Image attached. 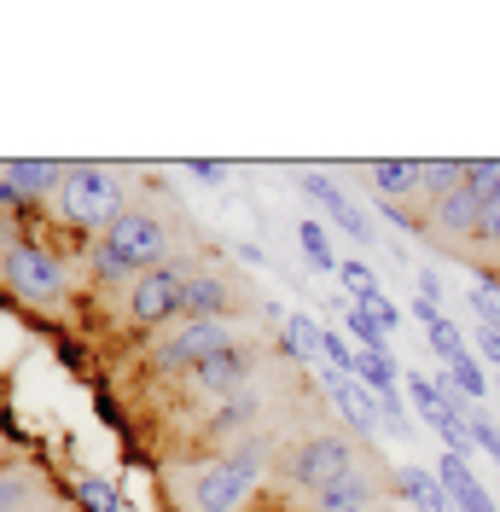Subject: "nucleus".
<instances>
[{"label": "nucleus", "mask_w": 500, "mask_h": 512, "mask_svg": "<svg viewBox=\"0 0 500 512\" xmlns=\"http://www.w3.org/2000/svg\"><path fill=\"white\" fill-rule=\"evenodd\" d=\"M262 460H268V448L245 443L239 454H227V460H216V466H204L198 483H192V507L198 512H233L250 495V483H256V472H262Z\"/></svg>", "instance_id": "obj_1"}, {"label": "nucleus", "mask_w": 500, "mask_h": 512, "mask_svg": "<svg viewBox=\"0 0 500 512\" xmlns=\"http://www.w3.org/2000/svg\"><path fill=\"white\" fill-rule=\"evenodd\" d=\"M64 216L76 227H111L123 216V187L105 169H94V163H76L64 175Z\"/></svg>", "instance_id": "obj_2"}, {"label": "nucleus", "mask_w": 500, "mask_h": 512, "mask_svg": "<svg viewBox=\"0 0 500 512\" xmlns=\"http://www.w3.org/2000/svg\"><path fill=\"white\" fill-rule=\"evenodd\" d=\"M361 460H355V448L344 437H332V431H320L309 443H297V454L285 460V478L297 483V489H314V495H326L338 478H349Z\"/></svg>", "instance_id": "obj_3"}, {"label": "nucleus", "mask_w": 500, "mask_h": 512, "mask_svg": "<svg viewBox=\"0 0 500 512\" xmlns=\"http://www.w3.org/2000/svg\"><path fill=\"white\" fill-rule=\"evenodd\" d=\"M105 251L134 274V268H146V262H157V256L169 251V227L157 222V216H128L123 210L117 222L105 227Z\"/></svg>", "instance_id": "obj_4"}, {"label": "nucleus", "mask_w": 500, "mask_h": 512, "mask_svg": "<svg viewBox=\"0 0 500 512\" xmlns=\"http://www.w3.org/2000/svg\"><path fill=\"white\" fill-rule=\"evenodd\" d=\"M6 286L18 297H30V303H47V297L64 291V268L41 245H12L6 251Z\"/></svg>", "instance_id": "obj_5"}, {"label": "nucleus", "mask_w": 500, "mask_h": 512, "mask_svg": "<svg viewBox=\"0 0 500 512\" xmlns=\"http://www.w3.org/2000/svg\"><path fill=\"white\" fill-rule=\"evenodd\" d=\"M221 350H233V326H227V320H187L157 361H163V367H204V361L221 355Z\"/></svg>", "instance_id": "obj_6"}, {"label": "nucleus", "mask_w": 500, "mask_h": 512, "mask_svg": "<svg viewBox=\"0 0 500 512\" xmlns=\"http://www.w3.org/2000/svg\"><path fill=\"white\" fill-rule=\"evenodd\" d=\"M181 286H187V268H152V274H140V286H134V320L157 326V320L181 315Z\"/></svg>", "instance_id": "obj_7"}, {"label": "nucleus", "mask_w": 500, "mask_h": 512, "mask_svg": "<svg viewBox=\"0 0 500 512\" xmlns=\"http://www.w3.org/2000/svg\"><path fill=\"white\" fill-rule=\"evenodd\" d=\"M326 396H332L338 419H344V425H355V437H373V431H378V402L361 390V384H349V373L326 367Z\"/></svg>", "instance_id": "obj_8"}, {"label": "nucleus", "mask_w": 500, "mask_h": 512, "mask_svg": "<svg viewBox=\"0 0 500 512\" xmlns=\"http://www.w3.org/2000/svg\"><path fill=\"white\" fill-rule=\"evenodd\" d=\"M437 483L448 489V501H454V512H495V501H489V489H483V483L471 478L466 454H442Z\"/></svg>", "instance_id": "obj_9"}, {"label": "nucleus", "mask_w": 500, "mask_h": 512, "mask_svg": "<svg viewBox=\"0 0 500 512\" xmlns=\"http://www.w3.org/2000/svg\"><path fill=\"white\" fill-rule=\"evenodd\" d=\"M303 192H309V198H320V204H326V216L344 227V233H355V245H373V227H367V216H361V210H355V204H349V198L332 187L326 175H309V181H303Z\"/></svg>", "instance_id": "obj_10"}, {"label": "nucleus", "mask_w": 500, "mask_h": 512, "mask_svg": "<svg viewBox=\"0 0 500 512\" xmlns=\"http://www.w3.org/2000/svg\"><path fill=\"white\" fill-rule=\"evenodd\" d=\"M413 315L425 320V338H431V350L442 355V367H454L460 355H471V350H466V332L442 315V303H425V297H419V303H413Z\"/></svg>", "instance_id": "obj_11"}, {"label": "nucleus", "mask_w": 500, "mask_h": 512, "mask_svg": "<svg viewBox=\"0 0 500 512\" xmlns=\"http://www.w3.org/2000/svg\"><path fill=\"white\" fill-rule=\"evenodd\" d=\"M477 222H483V198L471 187H454L448 198H437V233L466 239V233H477Z\"/></svg>", "instance_id": "obj_12"}, {"label": "nucleus", "mask_w": 500, "mask_h": 512, "mask_svg": "<svg viewBox=\"0 0 500 512\" xmlns=\"http://www.w3.org/2000/svg\"><path fill=\"white\" fill-rule=\"evenodd\" d=\"M192 373H198V384H204V390H239V384L250 379V350H239V344H233V350H221V355H210V361H204V367H192Z\"/></svg>", "instance_id": "obj_13"}, {"label": "nucleus", "mask_w": 500, "mask_h": 512, "mask_svg": "<svg viewBox=\"0 0 500 512\" xmlns=\"http://www.w3.org/2000/svg\"><path fill=\"white\" fill-rule=\"evenodd\" d=\"M221 303H227V286H221L216 274H187V286H181V315L221 320Z\"/></svg>", "instance_id": "obj_14"}, {"label": "nucleus", "mask_w": 500, "mask_h": 512, "mask_svg": "<svg viewBox=\"0 0 500 512\" xmlns=\"http://www.w3.org/2000/svg\"><path fill=\"white\" fill-rule=\"evenodd\" d=\"M355 379L373 384L378 396L402 390V373H396V355H390V350H355Z\"/></svg>", "instance_id": "obj_15"}, {"label": "nucleus", "mask_w": 500, "mask_h": 512, "mask_svg": "<svg viewBox=\"0 0 500 512\" xmlns=\"http://www.w3.org/2000/svg\"><path fill=\"white\" fill-rule=\"evenodd\" d=\"M367 175H373V187L384 192V198H396V192H419V158H378Z\"/></svg>", "instance_id": "obj_16"}, {"label": "nucleus", "mask_w": 500, "mask_h": 512, "mask_svg": "<svg viewBox=\"0 0 500 512\" xmlns=\"http://www.w3.org/2000/svg\"><path fill=\"white\" fill-rule=\"evenodd\" d=\"M367 501H373V478L355 466L349 478H338L326 495H320V512H355V507H367Z\"/></svg>", "instance_id": "obj_17"}, {"label": "nucleus", "mask_w": 500, "mask_h": 512, "mask_svg": "<svg viewBox=\"0 0 500 512\" xmlns=\"http://www.w3.org/2000/svg\"><path fill=\"white\" fill-rule=\"evenodd\" d=\"M6 175H12V192H18V198H35V192H47L53 181L64 187V175H70V169H64V163H47V158H35V163H12Z\"/></svg>", "instance_id": "obj_18"}, {"label": "nucleus", "mask_w": 500, "mask_h": 512, "mask_svg": "<svg viewBox=\"0 0 500 512\" xmlns=\"http://www.w3.org/2000/svg\"><path fill=\"white\" fill-rule=\"evenodd\" d=\"M402 495L419 512H448V507H454V501H448V489H442L431 472H419V466H402Z\"/></svg>", "instance_id": "obj_19"}, {"label": "nucleus", "mask_w": 500, "mask_h": 512, "mask_svg": "<svg viewBox=\"0 0 500 512\" xmlns=\"http://www.w3.org/2000/svg\"><path fill=\"white\" fill-rule=\"evenodd\" d=\"M285 350L297 361H326V332L309 315H285Z\"/></svg>", "instance_id": "obj_20"}, {"label": "nucleus", "mask_w": 500, "mask_h": 512, "mask_svg": "<svg viewBox=\"0 0 500 512\" xmlns=\"http://www.w3.org/2000/svg\"><path fill=\"white\" fill-rule=\"evenodd\" d=\"M454 187H466V163H460V158H425V163H419V192L448 198Z\"/></svg>", "instance_id": "obj_21"}, {"label": "nucleus", "mask_w": 500, "mask_h": 512, "mask_svg": "<svg viewBox=\"0 0 500 512\" xmlns=\"http://www.w3.org/2000/svg\"><path fill=\"white\" fill-rule=\"evenodd\" d=\"M448 379L466 390V402H483V396H489V373H483V361H477V355H460V361L448 367Z\"/></svg>", "instance_id": "obj_22"}, {"label": "nucleus", "mask_w": 500, "mask_h": 512, "mask_svg": "<svg viewBox=\"0 0 500 512\" xmlns=\"http://www.w3.org/2000/svg\"><path fill=\"white\" fill-rule=\"evenodd\" d=\"M349 338H355V350H390V332H384V326H378L361 303L349 309Z\"/></svg>", "instance_id": "obj_23"}, {"label": "nucleus", "mask_w": 500, "mask_h": 512, "mask_svg": "<svg viewBox=\"0 0 500 512\" xmlns=\"http://www.w3.org/2000/svg\"><path fill=\"white\" fill-rule=\"evenodd\" d=\"M297 245H303V256H309L314 268L338 274V262H332V245H326V227H320V222H303V227H297Z\"/></svg>", "instance_id": "obj_24"}, {"label": "nucleus", "mask_w": 500, "mask_h": 512, "mask_svg": "<svg viewBox=\"0 0 500 512\" xmlns=\"http://www.w3.org/2000/svg\"><path fill=\"white\" fill-rule=\"evenodd\" d=\"M338 280H344V291L355 297V303H373V297H384V291L373 286V268H367V262H338Z\"/></svg>", "instance_id": "obj_25"}, {"label": "nucleus", "mask_w": 500, "mask_h": 512, "mask_svg": "<svg viewBox=\"0 0 500 512\" xmlns=\"http://www.w3.org/2000/svg\"><path fill=\"white\" fill-rule=\"evenodd\" d=\"M466 187L489 204V198H500V158H483V163H466Z\"/></svg>", "instance_id": "obj_26"}, {"label": "nucleus", "mask_w": 500, "mask_h": 512, "mask_svg": "<svg viewBox=\"0 0 500 512\" xmlns=\"http://www.w3.org/2000/svg\"><path fill=\"white\" fill-rule=\"evenodd\" d=\"M378 414H384V425H390L396 437H413V419H407V408H402V390L378 396Z\"/></svg>", "instance_id": "obj_27"}, {"label": "nucleus", "mask_w": 500, "mask_h": 512, "mask_svg": "<svg viewBox=\"0 0 500 512\" xmlns=\"http://www.w3.org/2000/svg\"><path fill=\"white\" fill-rule=\"evenodd\" d=\"M76 495H82L94 512H117V489H111V483H99V478H82V483H76Z\"/></svg>", "instance_id": "obj_28"}, {"label": "nucleus", "mask_w": 500, "mask_h": 512, "mask_svg": "<svg viewBox=\"0 0 500 512\" xmlns=\"http://www.w3.org/2000/svg\"><path fill=\"white\" fill-rule=\"evenodd\" d=\"M471 315L483 320V332H500V297L477 286V291H471Z\"/></svg>", "instance_id": "obj_29"}, {"label": "nucleus", "mask_w": 500, "mask_h": 512, "mask_svg": "<svg viewBox=\"0 0 500 512\" xmlns=\"http://www.w3.org/2000/svg\"><path fill=\"white\" fill-rule=\"evenodd\" d=\"M24 495H30V478L24 472H0V512L24 507Z\"/></svg>", "instance_id": "obj_30"}, {"label": "nucleus", "mask_w": 500, "mask_h": 512, "mask_svg": "<svg viewBox=\"0 0 500 512\" xmlns=\"http://www.w3.org/2000/svg\"><path fill=\"white\" fill-rule=\"evenodd\" d=\"M250 414H256V402H250V396H239V402H227V408L216 414V431H239Z\"/></svg>", "instance_id": "obj_31"}, {"label": "nucleus", "mask_w": 500, "mask_h": 512, "mask_svg": "<svg viewBox=\"0 0 500 512\" xmlns=\"http://www.w3.org/2000/svg\"><path fill=\"white\" fill-rule=\"evenodd\" d=\"M471 437H477V448H489L495 466H500V425H489L483 414H471Z\"/></svg>", "instance_id": "obj_32"}, {"label": "nucleus", "mask_w": 500, "mask_h": 512, "mask_svg": "<svg viewBox=\"0 0 500 512\" xmlns=\"http://www.w3.org/2000/svg\"><path fill=\"white\" fill-rule=\"evenodd\" d=\"M361 309H367V315H373L384 332H396V326H402V309H396L390 297H373V303H361Z\"/></svg>", "instance_id": "obj_33"}, {"label": "nucleus", "mask_w": 500, "mask_h": 512, "mask_svg": "<svg viewBox=\"0 0 500 512\" xmlns=\"http://www.w3.org/2000/svg\"><path fill=\"white\" fill-rule=\"evenodd\" d=\"M477 239H483V245H500V198H489V204H483V222H477Z\"/></svg>", "instance_id": "obj_34"}, {"label": "nucleus", "mask_w": 500, "mask_h": 512, "mask_svg": "<svg viewBox=\"0 0 500 512\" xmlns=\"http://www.w3.org/2000/svg\"><path fill=\"white\" fill-rule=\"evenodd\" d=\"M326 367H338V373H355V355H349V344H344V338H332V332H326Z\"/></svg>", "instance_id": "obj_35"}, {"label": "nucleus", "mask_w": 500, "mask_h": 512, "mask_svg": "<svg viewBox=\"0 0 500 512\" xmlns=\"http://www.w3.org/2000/svg\"><path fill=\"white\" fill-rule=\"evenodd\" d=\"M477 350H483V361H495V367H500V332H483V338H477Z\"/></svg>", "instance_id": "obj_36"}, {"label": "nucleus", "mask_w": 500, "mask_h": 512, "mask_svg": "<svg viewBox=\"0 0 500 512\" xmlns=\"http://www.w3.org/2000/svg\"><path fill=\"white\" fill-rule=\"evenodd\" d=\"M192 175H204V181H221V163H210V158H192Z\"/></svg>", "instance_id": "obj_37"}, {"label": "nucleus", "mask_w": 500, "mask_h": 512, "mask_svg": "<svg viewBox=\"0 0 500 512\" xmlns=\"http://www.w3.org/2000/svg\"><path fill=\"white\" fill-rule=\"evenodd\" d=\"M6 198H18V192H12V181H0V204H6Z\"/></svg>", "instance_id": "obj_38"}, {"label": "nucleus", "mask_w": 500, "mask_h": 512, "mask_svg": "<svg viewBox=\"0 0 500 512\" xmlns=\"http://www.w3.org/2000/svg\"><path fill=\"white\" fill-rule=\"evenodd\" d=\"M495 390H500V373H495Z\"/></svg>", "instance_id": "obj_39"}, {"label": "nucleus", "mask_w": 500, "mask_h": 512, "mask_svg": "<svg viewBox=\"0 0 500 512\" xmlns=\"http://www.w3.org/2000/svg\"><path fill=\"white\" fill-rule=\"evenodd\" d=\"M355 512H367V507H355Z\"/></svg>", "instance_id": "obj_40"}]
</instances>
